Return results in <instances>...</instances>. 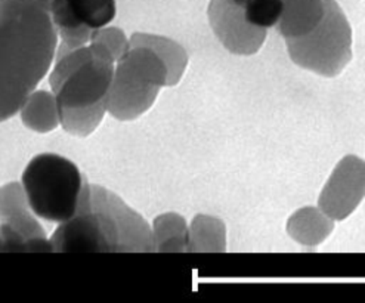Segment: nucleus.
<instances>
[{
  "mask_svg": "<svg viewBox=\"0 0 365 303\" xmlns=\"http://www.w3.org/2000/svg\"><path fill=\"white\" fill-rule=\"evenodd\" d=\"M58 30L38 0H0V121L23 108L55 58Z\"/></svg>",
  "mask_w": 365,
  "mask_h": 303,
  "instance_id": "nucleus-1",
  "label": "nucleus"
},
{
  "mask_svg": "<svg viewBox=\"0 0 365 303\" xmlns=\"http://www.w3.org/2000/svg\"><path fill=\"white\" fill-rule=\"evenodd\" d=\"M115 56L101 42L76 49H59L51 74L61 125L73 135L86 136L108 110L115 73Z\"/></svg>",
  "mask_w": 365,
  "mask_h": 303,
  "instance_id": "nucleus-2",
  "label": "nucleus"
},
{
  "mask_svg": "<svg viewBox=\"0 0 365 303\" xmlns=\"http://www.w3.org/2000/svg\"><path fill=\"white\" fill-rule=\"evenodd\" d=\"M53 252H154V237L138 213L103 187L85 185L78 210L51 238Z\"/></svg>",
  "mask_w": 365,
  "mask_h": 303,
  "instance_id": "nucleus-3",
  "label": "nucleus"
},
{
  "mask_svg": "<svg viewBox=\"0 0 365 303\" xmlns=\"http://www.w3.org/2000/svg\"><path fill=\"white\" fill-rule=\"evenodd\" d=\"M23 190L38 217L64 224L77 213L85 185L82 173L68 158L38 154L23 173Z\"/></svg>",
  "mask_w": 365,
  "mask_h": 303,
  "instance_id": "nucleus-4",
  "label": "nucleus"
},
{
  "mask_svg": "<svg viewBox=\"0 0 365 303\" xmlns=\"http://www.w3.org/2000/svg\"><path fill=\"white\" fill-rule=\"evenodd\" d=\"M132 46L118 59L108 99V110L121 120L147 111L169 80L168 66L154 49L144 45Z\"/></svg>",
  "mask_w": 365,
  "mask_h": 303,
  "instance_id": "nucleus-5",
  "label": "nucleus"
},
{
  "mask_svg": "<svg viewBox=\"0 0 365 303\" xmlns=\"http://www.w3.org/2000/svg\"><path fill=\"white\" fill-rule=\"evenodd\" d=\"M293 63L324 77L339 76L352 61V27L336 0H326V15L307 36L286 38Z\"/></svg>",
  "mask_w": 365,
  "mask_h": 303,
  "instance_id": "nucleus-6",
  "label": "nucleus"
},
{
  "mask_svg": "<svg viewBox=\"0 0 365 303\" xmlns=\"http://www.w3.org/2000/svg\"><path fill=\"white\" fill-rule=\"evenodd\" d=\"M51 14L64 49H76L92 42L96 31L115 16V0H52Z\"/></svg>",
  "mask_w": 365,
  "mask_h": 303,
  "instance_id": "nucleus-7",
  "label": "nucleus"
},
{
  "mask_svg": "<svg viewBox=\"0 0 365 303\" xmlns=\"http://www.w3.org/2000/svg\"><path fill=\"white\" fill-rule=\"evenodd\" d=\"M365 197V161L358 155H344L324 185L318 207L334 220L349 217Z\"/></svg>",
  "mask_w": 365,
  "mask_h": 303,
  "instance_id": "nucleus-8",
  "label": "nucleus"
},
{
  "mask_svg": "<svg viewBox=\"0 0 365 303\" xmlns=\"http://www.w3.org/2000/svg\"><path fill=\"white\" fill-rule=\"evenodd\" d=\"M209 19L222 45L235 55H255L267 40V29L252 26L245 9L230 0H212Z\"/></svg>",
  "mask_w": 365,
  "mask_h": 303,
  "instance_id": "nucleus-9",
  "label": "nucleus"
},
{
  "mask_svg": "<svg viewBox=\"0 0 365 303\" xmlns=\"http://www.w3.org/2000/svg\"><path fill=\"white\" fill-rule=\"evenodd\" d=\"M326 15V0H284V11L277 24L284 38L311 33Z\"/></svg>",
  "mask_w": 365,
  "mask_h": 303,
  "instance_id": "nucleus-10",
  "label": "nucleus"
},
{
  "mask_svg": "<svg viewBox=\"0 0 365 303\" xmlns=\"http://www.w3.org/2000/svg\"><path fill=\"white\" fill-rule=\"evenodd\" d=\"M334 222L319 207H303L290 216L287 232L300 246L315 247L333 232Z\"/></svg>",
  "mask_w": 365,
  "mask_h": 303,
  "instance_id": "nucleus-11",
  "label": "nucleus"
},
{
  "mask_svg": "<svg viewBox=\"0 0 365 303\" xmlns=\"http://www.w3.org/2000/svg\"><path fill=\"white\" fill-rule=\"evenodd\" d=\"M21 117L30 129L37 132L53 130L59 121L55 95H49L48 92H33L21 108Z\"/></svg>",
  "mask_w": 365,
  "mask_h": 303,
  "instance_id": "nucleus-12",
  "label": "nucleus"
},
{
  "mask_svg": "<svg viewBox=\"0 0 365 303\" xmlns=\"http://www.w3.org/2000/svg\"><path fill=\"white\" fill-rule=\"evenodd\" d=\"M224 222L212 216H197L188 237L191 252H225L227 249Z\"/></svg>",
  "mask_w": 365,
  "mask_h": 303,
  "instance_id": "nucleus-13",
  "label": "nucleus"
},
{
  "mask_svg": "<svg viewBox=\"0 0 365 303\" xmlns=\"http://www.w3.org/2000/svg\"><path fill=\"white\" fill-rule=\"evenodd\" d=\"M188 237L190 232L180 216L166 215L155 219L154 245H158V250H168L169 242L176 245L179 252L185 250V246H188Z\"/></svg>",
  "mask_w": 365,
  "mask_h": 303,
  "instance_id": "nucleus-14",
  "label": "nucleus"
},
{
  "mask_svg": "<svg viewBox=\"0 0 365 303\" xmlns=\"http://www.w3.org/2000/svg\"><path fill=\"white\" fill-rule=\"evenodd\" d=\"M242 9L252 26L268 30L278 24L284 11V0H252Z\"/></svg>",
  "mask_w": 365,
  "mask_h": 303,
  "instance_id": "nucleus-15",
  "label": "nucleus"
},
{
  "mask_svg": "<svg viewBox=\"0 0 365 303\" xmlns=\"http://www.w3.org/2000/svg\"><path fill=\"white\" fill-rule=\"evenodd\" d=\"M92 42H101L106 46H108L117 61L129 51L126 38L118 29H107V30L96 31L92 37Z\"/></svg>",
  "mask_w": 365,
  "mask_h": 303,
  "instance_id": "nucleus-16",
  "label": "nucleus"
},
{
  "mask_svg": "<svg viewBox=\"0 0 365 303\" xmlns=\"http://www.w3.org/2000/svg\"><path fill=\"white\" fill-rule=\"evenodd\" d=\"M230 2H232L234 5H237V6H241V8H246L252 0H230Z\"/></svg>",
  "mask_w": 365,
  "mask_h": 303,
  "instance_id": "nucleus-17",
  "label": "nucleus"
},
{
  "mask_svg": "<svg viewBox=\"0 0 365 303\" xmlns=\"http://www.w3.org/2000/svg\"><path fill=\"white\" fill-rule=\"evenodd\" d=\"M0 252H5V242H4V234H2V230H0Z\"/></svg>",
  "mask_w": 365,
  "mask_h": 303,
  "instance_id": "nucleus-18",
  "label": "nucleus"
},
{
  "mask_svg": "<svg viewBox=\"0 0 365 303\" xmlns=\"http://www.w3.org/2000/svg\"><path fill=\"white\" fill-rule=\"evenodd\" d=\"M38 2L45 4V5H46V6H49V8H51V5H52V0H38Z\"/></svg>",
  "mask_w": 365,
  "mask_h": 303,
  "instance_id": "nucleus-19",
  "label": "nucleus"
}]
</instances>
